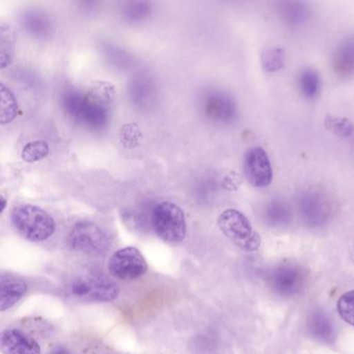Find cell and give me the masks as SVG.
<instances>
[{
  "label": "cell",
  "mask_w": 354,
  "mask_h": 354,
  "mask_svg": "<svg viewBox=\"0 0 354 354\" xmlns=\"http://www.w3.org/2000/svg\"><path fill=\"white\" fill-rule=\"evenodd\" d=\"M1 202H3V207H1V212H3L6 209V206H7V201H6V198H3V196H1Z\"/></svg>",
  "instance_id": "f546056e"
},
{
  "label": "cell",
  "mask_w": 354,
  "mask_h": 354,
  "mask_svg": "<svg viewBox=\"0 0 354 354\" xmlns=\"http://www.w3.org/2000/svg\"><path fill=\"white\" fill-rule=\"evenodd\" d=\"M310 331L317 339L329 342L333 337L335 330H333V324L323 313H316L313 315L310 320Z\"/></svg>",
  "instance_id": "7402d4cb"
},
{
  "label": "cell",
  "mask_w": 354,
  "mask_h": 354,
  "mask_svg": "<svg viewBox=\"0 0 354 354\" xmlns=\"http://www.w3.org/2000/svg\"><path fill=\"white\" fill-rule=\"evenodd\" d=\"M11 221L16 231L32 242L45 241L55 232L53 217L40 207L34 205L16 207L12 211Z\"/></svg>",
  "instance_id": "7a4b0ae2"
},
{
  "label": "cell",
  "mask_w": 354,
  "mask_h": 354,
  "mask_svg": "<svg viewBox=\"0 0 354 354\" xmlns=\"http://www.w3.org/2000/svg\"><path fill=\"white\" fill-rule=\"evenodd\" d=\"M325 126L329 131L333 132L335 136L341 138H348L353 134L354 127L349 120L345 118L331 117L325 118Z\"/></svg>",
  "instance_id": "d4e9b609"
},
{
  "label": "cell",
  "mask_w": 354,
  "mask_h": 354,
  "mask_svg": "<svg viewBox=\"0 0 354 354\" xmlns=\"http://www.w3.org/2000/svg\"><path fill=\"white\" fill-rule=\"evenodd\" d=\"M151 13V6L148 3H130L123 10L125 19L130 22L142 21Z\"/></svg>",
  "instance_id": "83f0119b"
},
{
  "label": "cell",
  "mask_w": 354,
  "mask_h": 354,
  "mask_svg": "<svg viewBox=\"0 0 354 354\" xmlns=\"http://www.w3.org/2000/svg\"><path fill=\"white\" fill-rule=\"evenodd\" d=\"M24 26L30 35L43 38L50 32V22L45 16L30 12L24 16Z\"/></svg>",
  "instance_id": "44dd1931"
},
{
  "label": "cell",
  "mask_w": 354,
  "mask_h": 354,
  "mask_svg": "<svg viewBox=\"0 0 354 354\" xmlns=\"http://www.w3.org/2000/svg\"><path fill=\"white\" fill-rule=\"evenodd\" d=\"M217 225L223 235L245 252H254L260 248V235L252 229L248 217L236 210L227 209L219 214Z\"/></svg>",
  "instance_id": "277c9868"
},
{
  "label": "cell",
  "mask_w": 354,
  "mask_h": 354,
  "mask_svg": "<svg viewBox=\"0 0 354 354\" xmlns=\"http://www.w3.org/2000/svg\"><path fill=\"white\" fill-rule=\"evenodd\" d=\"M48 354H70L69 351L66 349L63 346H57V347L53 348L51 351H49Z\"/></svg>",
  "instance_id": "f1b7e54d"
},
{
  "label": "cell",
  "mask_w": 354,
  "mask_h": 354,
  "mask_svg": "<svg viewBox=\"0 0 354 354\" xmlns=\"http://www.w3.org/2000/svg\"><path fill=\"white\" fill-rule=\"evenodd\" d=\"M243 171L248 181L254 187L264 188L273 180L272 165L264 149L254 147L244 155Z\"/></svg>",
  "instance_id": "8fae6325"
},
{
  "label": "cell",
  "mask_w": 354,
  "mask_h": 354,
  "mask_svg": "<svg viewBox=\"0 0 354 354\" xmlns=\"http://www.w3.org/2000/svg\"><path fill=\"white\" fill-rule=\"evenodd\" d=\"M151 225L155 234L167 243H180L187 234L183 210L171 202H161L154 207L151 214Z\"/></svg>",
  "instance_id": "3957f363"
},
{
  "label": "cell",
  "mask_w": 354,
  "mask_h": 354,
  "mask_svg": "<svg viewBox=\"0 0 354 354\" xmlns=\"http://www.w3.org/2000/svg\"><path fill=\"white\" fill-rule=\"evenodd\" d=\"M0 96H1V111H0V122L3 125L11 123L18 113V103L13 93L5 86L0 84Z\"/></svg>",
  "instance_id": "d6986e66"
},
{
  "label": "cell",
  "mask_w": 354,
  "mask_h": 354,
  "mask_svg": "<svg viewBox=\"0 0 354 354\" xmlns=\"http://www.w3.org/2000/svg\"><path fill=\"white\" fill-rule=\"evenodd\" d=\"M129 94L134 105L146 109L150 106L156 98V88L150 77L140 74L130 84Z\"/></svg>",
  "instance_id": "9a60e30c"
},
{
  "label": "cell",
  "mask_w": 354,
  "mask_h": 354,
  "mask_svg": "<svg viewBox=\"0 0 354 354\" xmlns=\"http://www.w3.org/2000/svg\"><path fill=\"white\" fill-rule=\"evenodd\" d=\"M302 218L312 225H319L328 219L333 209L328 194L316 187L302 190L297 198Z\"/></svg>",
  "instance_id": "9c48e42d"
},
{
  "label": "cell",
  "mask_w": 354,
  "mask_h": 354,
  "mask_svg": "<svg viewBox=\"0 0 354 354\" xmlns=\"http://www.w3.org/2000/svg\"><path fill=\"white\" fill-rule=\"evenodd\" d=\"M142 138V131L138 124H126L120 130V142L125 148L132 149L138 146Z\"/></svg>",
  "instance_id": "4316f807"
},
{
  "label": "cell",
  "mask_w": 354,
  "mask_h": 354,
  "mask_svg": "<svg viewBox=\"0 0 354 354\" xmlns=\"http://www.w3.org/2000/svg\"><path fill=\"white\" fill-rule=\"evenodd\" d=\"M115 98V88L107 82L92 84L88 92L68 88L62 95L66 115L93 130H101L109 122V105Z\"/></svg>",
  "instance_id": "6da1fadb"
},
{
  "label": "cell",
  "mask_w": 354,
  "mask_h": 354,
  "mask_svg": "<svg viewBox=\"0 0 354 354\" xmlns=\"http://www.w3.org/2000/svg\"><path fill=\"white\" fill-rule=\"evenodd\" d=\"M298 86L306 98L314 99L320 92L321 78L313 69H304L298 77Z\"/></svg>",
  "instance_id": "ac0fdd59"
},
{
  "label": "cell",
  "mask_w": 354,
  "mask_h": 354,
  "mask_svg": "<svg viewBox=\"0 0 354 354\" xmlns=\"http://www.w3.org/2000/svg\"><path fill=\"white\" fill-rule=\"evenodd\" d=\"M264 217L270 225H283L287 223L291 217V209L285 201L273 198L265 205Z\"/></svg>",
  "instance_id": "e0dca14e"
},
{
  "label": "cell",
  "mask_w": 354,
  "mask_h": 354,
  "mask_svg": "<svg viewBox=\"0 0 354 354\" xmlns=\"http://www.w3.org/2000/svg\"><path fill=\"white\" fill-rule=\"evenodd\" d=\"M337 308L339 317L354 327V290L341 295L337 300Z\"/></svg>",
  "instance_id": "484cf974"
},
{
  "label": "cell",
  "mask_w": 354,
  "mask_h": 354,
  "mask_svg": "<svg viewBox=\"0 0 354 354\" xmlns=\"http://www.w3.org/2000/svg\"><path fill=\"white\" fill-rule=\"evenodd\" d=\"M148 263L138 248L127 246L117 250L107 263L109 273L121 281L140 279L148 271Z\"/></svg>",
  "instance_id": "ba28073f"
},
{
  "label": "cell",
  "mask_w": 354,
  "mask_h": 354,
  "mask_svg": "<svg viewBox=\"0 0 354 354\" xmlns=\"http://www.w3.org/2000/svg\"><path fill=\"white\" fill-rule=\"evenodd\" d=\"M281 19L292 28L304 26L310 18V8L301 1H283L279 5Z\"/></svg>",
  "instance_id": "2e32d148"
},
{
  "label": "cell",
  "mask_w": 354,
  "mask_h": 354,
  "mask_svg": "<svg viewBox=\"0 0 354 354\" xmlns=\"http://www.w3.org/2000/svg\"><path fill=\"white\" fill-rule=\"evenodd\" d=\"M333 71L347 77L354 74V36L339 43L333 55Z\"/></svg>",
  "instance_id": "5bb4252c"
},
{
  "label": "cell",
  "mask_w": 354,
  "mask_h": 354,
  "mask_svg": "<svg viewBox=\"0 0 354 354\" xmlns=\"http://www.w3.org/2000/svg\"><path fill=\"white\" fill-rule=\"evenodd\" d=\"M1 51H0V59H1V68L5 69L12 63L14 55V36L10 26L3 24L1 26Z\"/></svg>",
  "instance_id": "cb8c5ba5"
},
{
  "label": "cell",
  "mask_w": 354,
  "mask_h": 354,
  "mask_svg": "<svg viewBox=\"0 0 354 354\" xmlns=\"http://www.w3.org/2000/svg\"><path fill=\"white\" fill-rule=\"evenodd\" d=\"M262 68L268 73H274L285 67L286 53L281 47L273 46L264 50L261 57Z\"/></svg>",
  "instance_id": "ffe728a7"
},
{
  "label": "cell",
  "mask_w": 354,
  "mask_h": 354,
  "mask_svg": "<svg viewBox=\"0 0 354 354\" xmlns=\"http://www.w3.org/2000/svg\"><path fill=\"white\" fill-rule=\"evenodd\" d=\"M28 292V283L19 277L3 273L0 277V310L15 306Z\"/></svg>",
  "instance_id": "4fadbf2b"
},
{
  "label": "cell",
  "mask_w": 354,
  "mask_h": 354,
  "mask_svg": "<svg viewBox=\"0 0 354 354\" xmlns=\"http://www.w3.org/2000/svg\"><path fill=\"white\" fill-rule=\"evenodd\" d=\"M3 354H41L40 344L35 337L18 328H8L1 333Z\"/></svg>",
  "instance_id": "7c38bea8"
},
{
  "label": "cell",
  "mask_w": 354,
  "mask_h": 354,
  "mask_svg": "<svg viewBox=\"0 0 354 354\" xmlns=\"http://www.w3.org/2000/svg\"><path fill=\"white\" fill-rule=\"evenodd\" d=\"M70 291L72 295L84 301L111 302L119 296L120 288L105 275L86 273L72 281Z\"/></svg>",
  "instance_id": "5b68a950"
},
{
  "label": "cell",
  "mask_w": 354,
  "mask_h": 354,
  "mask_svg": "<svg viewBox=\"0 0 354 354\" xmlns=\"http://www.w3.org/2000/svg\"><path fill=\"white\" fill-rule=\"evenodd\" d=\"M68 244L71 250L82 254H101L109 250L111 242L107 234L96 223L80 221L70 232Z\"/></svg>",
  "instance_id": "52a82bcc"
},
{
  "label": "cell",
  "mask_w": 354,
  "mask_h": 354,
  "mask_svg": "<svg viewBox=\"0 0 354 354\" xmlns=\"http://www.w3.org/2000/svg\"><path fill=\"white\" fill-rule=\"evenodd\" d=\"M49 145L45 140L28 142L22 149L21 157L26 162H37L49 154Z\"/></svg>",
  "instance_id": "603a6c76"
},
{
  "label": "cell",
  "mask_w": 354,
  "mask_h": 354,
  "mask_svg": "<svg viewBox=\"0 0 354 354\" xmlns=\"http://www.w3.org/2000/svg\"><path fill=\"white\" fill-rule=\"evenodd\" d=\"M205 115L218 124H232L237 120L238 106L231 95L221 90L208 91L202 99Z\"/></svg>",
  "instance_id": "30bf717a"
},
{
  "label": "cell",
  "mask_w": 354,
  "mask_h": 354,
  "mask_svg": "<svg viewBox=\"0 0 354 354\" xmlns=\"http://www.w3.org/2000/svg\"><path fill=\"white\" fill-rule=\"evenodd\" d=\"M308 272L295 262H281L271 269L268 283L271 289L283 297H292L304 291L308 283Z\"/></svg>",
  "instance_id": "8992f818"
}]
</instances>
